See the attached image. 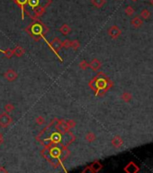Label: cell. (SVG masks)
<instances>
[{"label": "cell", "instance_id": "cell-1", "mask_svg": "<svg viewBox=\"0 0 153 173\" xmlns=\"http://www.w3.org/2000/svg\"><path fill=\"white\" fill-rule=\"evenodd\" d=\"M75 140H76L75 135L73 134L72 132H70L69 131H68L67 132H65V134H62L61 142L63 146L67 147V146H69V144H71L73 142H74Z\"/></svg>", "mask_w": 153, "mask_h": 173}, {"label": "cell", "instance_id": "cell-2", "mask_svg": "<svg viewBox=\"0 0 153 173\" xmlns=\"http://www.w3.org/2000/svg\"><path fill=\"white\" fill-rule=\"evenodd\" d=\"M13 123L12 117L8 115V113H3L0 115V127L6 128Z\"/></svg>", "mask_w": 153, "mask_h": 173}, {"label": "cell", "instance_id": "cell-3", "mask_svg": "<svg viewBox=\"0 0 153 173\" xmlns=\"http://www.w3.org/2000/svg\"><path fill=\"white\" fill-rule=\"evenodd\" d=\"M55 128H56V130H57L61 134H65V132H67L69 130V126H68V124H67V122L64 121V120L59 121V122L56 124Z\"/></svg>", "mask_w": 153, "mask_h": 173}, {"label": "cell", "instance_id": "cell-4", "mask_svg": "<svg viewBox=\"0 0 153 173\" xmlns=\"http://www.w3.org/2000/svg\"><path fill=\"white\" fill-rule=\"evenodd\" d=\"M4 77L7 81L12 82V81L16 80V79L17 78V77H18V75H17V73L14 70H6L5 72Z\"/></svg>", "mask_w": 153, "mask_h": 173}, {"label": "cell", "instance_id": "cell-5", "mask_svg": "<svg viewBox=\"0 0 153 173\" xmlns=\"http://www.w3.org/2000/svg\"><path fill=\"white\" fill-rule=\"evenodd\" d=\"M51 48L54 50L55 51H59L62 48V45H61V41L59 40L58 37H55L54 39L52 40V42L51 43Z\"/></svg>", "mask_w": 153, "mask_h": 173}, {"label": "cell", "instance_id": "cell-6", "mask_svg": "<svg viewBox=\"0 0 153 173\" xmlns=\"http://www.w3.org/2000/svg\"><path fill=\"white\" fill-rule=\"evenodd\" d=\"M108 34L113 38H116L120 34V30L117 26H112V27L108 30Z\"/></svg>", "mask_w": 153, "mask_h": 173}, {"label": "cell", "instance_id": "cell-7", "mask_svg": "<svg viewBox=\"0 0 153 173\" xmlns=\"http://www.w3.org/2000/svg\"><path fill=\"white\" fill-rule=\"evenodd\" d=\"M89 67L94 70V71H96L99 68L101 67V62L98 61L97 59H94L93 61L89 63Z\"/></svg>", "mask_w": 153, "mask_h": 173}, {"label": "cell", "instance_id": "cell-8", "mask_svg": "<svg viewBox=\"0 0 153 173\" xmlns=\"http://www.w3.org/2000/svg\"><path fill=\"white\" fill-rule=\"evenodd\" d=\"M25 52V50L21 47V46H16V49L14 50V54L17 57H22Z\"/></svg>", "mask_w": 153, "mask_h": 173}, {"label": "cell", "instance_id": "cell-9", "mask_svg": "<svg viewBox=\"0 0 153 173\" xmlns=\"http://www.w3.org/2000/svg\"><path fill=\"white\" fill-rule=\"evenodd\" d=\"M59 32H61V34H63V35H67V34H69V32H70V31H71V29H70V27L68 25V24H63L61 28H59Z\"/></svg>", "mask_w": 153, "mask_h": 173}, {"label": "cell", "instance_id": "cell-10", "mask_svg": "<svg viewBox=\"0 0 153 173\" xmlns=\"http://www.w3.org/2000/svg\"><path fill=\"white\" fill-rule=\"evenodd\" d=\"M112 143H113V145L115 146V147H120V146H121L122 143H123V141H122V139L120 137L116 136V137H115L114 139H113Z\"/></svg>", "mask_w": 153, "mask_h": 173}, {"label": "cell", "instance_id": "cell-11", "mask_svg": "<svg viewBox=\"0 0 153 173\" xmlns=\"http://www.w3.org/2000/svg\"><path fill=\"white\" fill-rule=\"evenodd\" d=\"M44 12H45V9H44V7H42V6L38 5V6H36V7L34 8V14H35L37 16H42V14H43Z\"/></svg>", "mask_w": 153, "mask_h": 173}, {"label": "cell", "instance_id": "cell-12", "mask_svg": "<svg viewBox=\"0 0 153 173\" xmlns=\"http://www.w3.org/2000/svg\"><path fill=\"white\" fill-rule=\"evenodd\" d=\"M104 3H105V0H92V4L97 8L102 7L104 5Z\"/></svg>", "mask_w": 153, "mask_h": 173}, {"label": "cell", "instance_id": "cell-13", "mask_svg": "<svg viewBox=\"0 0 153 173\" xmlns=\"http://www.w3.org/2000/svg\"><path fill=\"white\" fill-rule=\"evenodd\" d=\"M86 140L88 142H89V143H92V142H94L96 140V135L93 134L92 132H88V134H86Z\"/></svg>", "mask_w": 153, "mask_h": 173}, {"label": "cell", "instance_id": "cell-14", "mask_svg": "<svg viewBox=\"0 0 153 173\" xmlns=\"http://www.w3.org/2000/svg\"><path fill=\"white\" fill-rule=\"evenodd\" d=\"M90 167L92 168V170H93V171L94 172H96V171H98V170H100L101 169H102V165L99 163V162H94L93 163Z\"/></svg>", "mask_w": 153, "mask_h": 173}, {"label": "cell", "instance_id": "cell-15", "mask_svg": "<svg viewBox=\"0 0 153 173\" xmlns=\"http://www.w3.org/2000/svg\"><path fill=\"white\" fill-rule=\"evenodd\" d=\"M4 109H5V111L6 113H10V112H12V111H14L15 106H14V105H13V104L8 103V104H6V105H5Z\"/></svg>", "mask_w": 153, "mask_h": 173}, {"label": "cell", "instance_id": "cell-16", "mask_svg": "<svg viewBox=\"0 0 153 173\" xmlns=\"http://www.w3.org/2000/svg\"><path fill=\"white\" fill-rule=\"evenodd\" d=\"M70 47H72L74 50H78L79 47H80V43H79L78 40H75V41L71 42V45Z\"/></svg>", "mask_w": 153, "mask_h": 173}, {"label": "cell", "instance_id": "cell-17", "mask_svg": "<svg viewBox=\"0 0 153 173\" xmlns=\"http://www.w3.org/2000/svg\"><path fill=\"white\" fill-rule=\"evenodd\" d=\"M35 122L39 124V125H42L45 124V119L44 117H42V116H39L35 118Z\"/></svg>", "mask_w": 153, "mask_h": 173}, {"label": "cell", "instance_id": "cell-18", "mask_svg": "<svg viewBox=\"0 0 153 173\" xmlns=\"http://www.w3.org/2000/svg\"><path fill=\"white\" fill-rule=\"evenodd\" d=\"M88 67H89V63H88L86 61H82L80 63H79V68H80L81 70H86Z\"/></svg>", "mask_w": 153, "mask_h": 173}, {"label": "cell", "instance_id": "cell-19", "mask_svg": "<svg viewBox=\"0 0 153 173\" xmlns=\"http://www.w3.org/2000/svg\"><path fill=\"white\" fill-rule=\"evenodd\" d=\"M27 2L29 3L30 6H32V7H34V8H35L36 6H38L40 4L39 0H28Z\"/></svg>", "mask_w": 153, "mask_h": 173}, {"label": "cell", "instance_id": "cell-20", "mask_svg": "<svg viewBox=\"0 0 153 173\" xmlns=\"http://www.w3.org/2000/svg\"><path fill=\"white\" fill-rule=\"evenodd\" d=\"M61 45L64 48H69L70 45H71V42L69 41V40H65V41L61 42Z\"/></svg>", "mask_w": 153, "mask_h": 173}, {"label": "cell", "instance_id": "cell-21", "mask_svg": "<svg viewBox=\"0 0 153 173\" xmlns=\"http://www.w3.org/2000/svg\"><path fill=\"white\" fill-rule=\"evenodd\" d=\"M5 55L7 57L8 59H10L13 55H14V50H11V49H8V50H6L5 51Z\"/></svg>", "mask_w": 153, "mask_h": 173}, {"label": "cell", "instance_id": "cell-22", "mask_svg": "<svg viewBox=\"0 0 153 173\" xmlns=\"http://www.w3.org/2000/svg\"><path fill=\"white\" fill-rule=\"evenodd\" d=\"M67 124H68V126H69V128L70 129V128L75 127V126H76V122L73 121V120H68V121H67Z\"/></svg>", "mask_w": 153, "mask_h": 173}, {"label": "cell", "instance_id": "cell-23", "mask_svg": "<svg viewBox=\"0 0 153 173\" xmlns=\"http://www.w3.org/2000/svg\"><path fill=\"white\" fill-rule=\"evenodd\" d=\"M125 12H126V14H127V15L131 16L132 13H133V9H132L131 6H128V7L125 9Z\"/></svg>", "mask_w": 153, "mask_h": 173}, {"label": "cell", "instance_id": "cell-24", "mask_svg": "<svg viewBox=\"0 0 153 173\" xmlns=\"http://www.w3.org/2000/svg\"><path fill=\"white\" fill-rule=\"evenodd\" d=\"M27 1H28V0H16V3L19 4L20 5H25L26 3H27Z\"/></svg>", "mask_w": 153, "mask_h": 173}, {"label": "cell", "instance_id": "cell-25", "mask_svg": "<svg viewBox=\"0 0 153 173\" xmlns=\"http://www.w3.org/2000/svg\"><path fill=\"white\" fill-rule=\"evenodd\" d=\"M3 143V135H2V134L0 132V145H1Z\"/></svg>", "mask_w": 153, "mask_h": 173}, {"label": "cell", "instance_id": "cell-26", "mask_svg": "<svg viewBox=\"0 0 153 173\" xmlns=\"http://www.w3.org/2000/svg\"><path fill=\"white\" fill-rule=\"evenodd\" d=\"M0 172H7V170H6L4 167H0Z\"/></svg>", "mask_w": 153, "mask_h": 173}, {"label": "cell", "instance_id": "cell-27", "mask_svg": "<svg viewBox=\"0 0 153 173\" xmlns=\"http://www.w3.org/2000/svg\"><path fill=\"white\" fill-rule=\"evenodd\" d=\"M150 2H151V4L153 5V0H150Z\"/></svg>", "mask_w": 153, "mask_h": 173}, {"label": "cell", "instance_id": "cell-28", "mask_svg": "<svg viewBox=\"0 0 153 173\" xmlns=\"http://www.w3.org/2000/svg\"><path fill=\"white\" fill-rule=\"evenodd\" d=\"M133 1H136V0H133Z\"/></svg>", "mask_w": 153, "mask_h": 173}]
</instances>
